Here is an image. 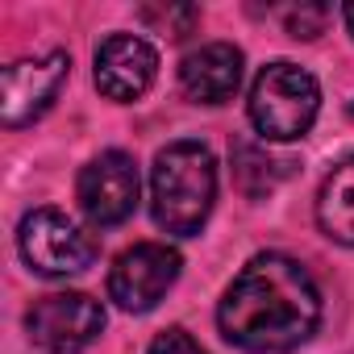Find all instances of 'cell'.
<instances>
[{
  "label": "cell",
  "instance_id": "obj_4",
  "mask_svg": "<svg viewBox=\"0 0 354 354\" xmlns=\"http://www.w3.org/2000/svg\"><path fill=\"white\" fill-rule=\"evenodd\" d=\"M17 246H21V259L38 275H80L96 263V238L84 234L59 209L26 213L17 230Z\"/></svg>",
  "mask_w": 354,
  "mask_h": 354
},
{
  "label": "cell",
  "instance_id": "obj_12",
  "mask_svg": "<svg viewBox=\"0 0 354 354\" xmlns=\"http://www.w3.org/2000/svg\"><path fill=\"white\" fill-rule=\"evenodd\" d=\"M234 175H238V188L246 196H263L275 188V180L288 175V162H275L267 150L250 146V142H238L234 146Z\"/></svg>",
  "mask_w": 354,
  "mask_h": 354
},
{
  "label": "cell",
  "instance_id": "obj_1",
  "mask_svg": "<svg viewBox=\"0 0 354 354\" xmlns=\"http://www.w3.org/2000/svg\"><path fill=\"white\" fill-rule=\"evenodd\" d=\"M217 321L225 342H234L238 350L288 354L313 337L321 321V292L296 259L259 254L225 288Z\"/></svg>",
  "mask_w": 354,
  "mask_h": 354
},
{
  "label": "cell",
  "instance_id": "obj_6",
  "mask_svg": "<svg viewBox=\"0 0 354 354\" xmlns=\"http://www.w3.org/2000/svg\"><path fill=\"white\" fill-rule=\"evenodd\" d=\"M67 71H71V59L63 50L9 63L5 75H0V121H5V129H21L38 121L55 104L59 88L67 84Z\"/></svg>",
  "mask_w": 354,
  "mask_h": 354
},
{
  "label": "cell",
  "instance_id": "obj_2",
  "mask_svg": "<svg viewBox=\"0 0 354 354\" xmlns=\"http://www.w3.org/2000/svg\"><path fill=\"white\" fill-rule=\"evenodd\" d=\"M217 201V162L205 142H171L150 167V213L175 234L192 238L209 221Z\"/></svg>",
  "mask_w": 354,
  "mask_h": 354
},
{
  "label": "cell",
  "instance_id": "obj_14",
  "mask_svg": "<svg viewBox=\"0 0 354 354\" xmlns=\"http://www.w3.org/2000/svg\"><path fill=\"white\" fill-rule=\"evenodd\" d=\"M146 354H205V350H201V342H192L184 329H167V333H158V337L150 342Z\"/></svg>",
  "mask_w": 354,
  "mask_h": 354
},
{
  "label": "cell",
  "instance_id": "obj_13",
  "mask_svg": "<svg viewBox=\"0 0 354 354\" xmlns=\"http://www.w3.org/2000/svg\"><path fill=\"white\" fill-rule=\"evenodd\" d=\"M325 21H329V9L325 5H300V9H288L283 13V26H288V34L292 38H317L321 30H325Z\"/></svg>",
  "mask_w": 354,
  "mask_h": 354
},
{
  "label": "cell",
  "instance_id": "obj_9",
  "mask_svg": "<svg viewBox=\"0 0 354 354\" xmlns=\"http://www.w3.org/2000/svg\"><path fill=\"white\" fill-rule=\"evenodd\" d=\"M158 71V55L138 34H113L96 46V88L109 100H138Z\"/></svg>",
  "mask_w": 354,
  "mask_h": 354
},
{
  "label": "cell",
  "instance_id": "obj_16",
  "mask_svg": "<svg viewBox=\"0 0 354 354\" xmlns=\"http://www.w3.org/2000/svg\"><path fill=\"white\" fill-rule=\"evenodd\" d=\"M350 117H354V100H350Z\"/></svg>",
  "mask_w": 354,
  "mask_h": 354
},
{
  "label": "cell",
  "instance_id": "obj_5",
  "mask_svg": "<svg viewBox=\"0 0 354 354\" xmlns=\"http://www.w3.org/2000/svg\"><path fill=\"white\" fill-rule=\"evenodd\" d=\"M26 325L42 354H84L104 329V308L88 292H55L30 308Z\"/></svg>",
  "mask_w": 354,
  "mask_h": 354
},
{
  "label": "cell",
  "instance_id": "obj_11",
  "mask_svg": "<svg viewBox=\"0 0 354 354\" xmlns=\"http://www.w3.org/2000/svg\"><path fill=\"white\" fill-rule=\"evenodd\" d=\"M317 225L325 230V238L354 246V158L337 162L317 196Z\"/></svg>",
  "mask_w": 354,
  "mask_h": 354
},
{
  "label": "cell",
  "instance_id": "obj_10",
  "mask_svg": "<svg viewBox=\"0 0 354 354\" xmlns=\"http://www.w3.org/2000/svg\"><path fill=\"white\" fill-rule=\"evenodd\" d=\"M242 84V50L234 42H205L184 55L180 88L196 104H225Z\"/></svg>",
  "mask_w": 354,
  "mask_h": 354
},
{
  "label": "cell",
  "instance_id": "obj_3",
  "mask_svg": "<svg viewBox=\"0 0 354 354\" xmlns=\"http://www.w3.org/2000/svg\"><path fill=\"white\" fill-rule=\"evenodd\" d=\"M321 109L317 80L296 63H271L250 84V125L267 142H296L313 129Z\"/></svg>",
  "mask_w": 354,
  "mask_h": 354
},
{
  "label": "cell",
  "instance_id": "obj_8",
  "mask_svg": "<svg viewBox=\"0 0 354 354\" xmlns=\"http://www.w3.org/2000/svg\"><path fill=\"white\" fill-rule=\"evenodd\" d=\"M138 192H142L138 162L125 150H104L80 171V209L100 230L129 221L138 209Z\"/></svg>",
  "mask_w": 354,
  "mask_h": 354
},
{
  "label": "cell",
  "instance_id": "obj_7",
  "mask_svg": "<svg viewBox=\"0 0 354 354\" xmlns=\"http://www.w3.org/2000/svg\"><path fill=\"white\" fill-rule=\"evenodd\" d=\"M175 279H180V254L167 242H138L113 263L109 296L125 313H150L171 292Z\"/></svg>",
  "mask_w": 354,
  "mask_h": 354
},
{
  "label": "cell",
  "instance_id": "obj_15",
  "mask_svg": "<svg viewBox=\"0 0 354 354\" xmlns=\"http://www.w3.org/2000/svg\"><path fill=\"white\" fill-rule=\"evenodd\" d=\"M342 17H346V26H350V34H354V0H350L346 9H342Z\"/></svg>",
  "mask_w": 354,
  "mask_h": 354
}]
</instances>
